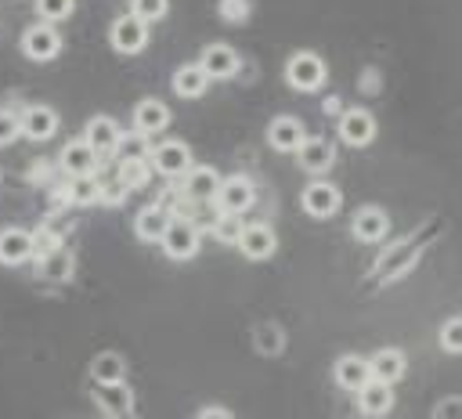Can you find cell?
I'll return each instance as SVG.
<instances>
[{"label":"cell","instance_id":"cell-21","mask_svg":"<svg viewBox=\"0 0 462 419\" xmlns=\"http://www.w3.org/2000/svg\"><path fill=\"white\" fill-rule=\"evenodd\" d=\"M217 188H220V173H217L213 166H191V170L184 173V195L195 199V202L213 199Z\"/></svg>","mask_w":462,"mask_h":419},{"label":"cell","instance_id":"cell-2","mask_svg":"<svg viewBox=\"0 0 462 419\" xmlns=\"http://www.w3.org/2000/svg\"><path fill=\"white\" fill-rule=\"evenodd\" d=\"M325 76H328L325 61H321L318 54H310V51L292 54L289 65H285V79H289V87H296V90H318V87L325 83Z\"/></svg>","mask_w":462,"mask_h":419},{"label":"cell","instance_id":"cell-30","mask_svg":"<svg viewBox=\"0 0 462 419\" xmlns=\"http://www.w3.org/2000/svg\"><path fill=\"white\" fill-rule=\"evenodd\" d=\"M242 228H245V220L238 217V213H220L217 220H213V235L220 238V242H238V235H242Z\"/></svg>","mask_w":462,"mask_h":419},{"label":"cell","instance_id":"cell-35","mask_svg":"<svg viewBox=\"0 0 462 419\" xmlns=\"http://www.w3.org/2000/svg\"><path fill=\"white\" fill-rule=\"evenodd\" d=\"M18 134H22V126H18V112L0 108V144H11Z\"/></svg>","mask_w":462,"mask_h":419},{"label":"cell","instance_id":"cell-4","mask_svg":"<svg viewBox=\"0 0 462 419\" xmlns=\"http://www.w3.org/2000/svg\"><path fill=\"white\" fill-rule=\"evenodd\" d=\"M108 40H112V47L119 54H137L148 43V25L141 18H134V14H119L112 22V29H108Z\"/></svg>","mask_w":462,"mask_h":419},{"label":"cell","instance_id":"cell-38","mask_svg":"<svg viewBox=\"0 0 462 419\" xmlns=\"http://www.w3.org/2000/svg\"><path fill=\"white\" fill-rule=\"evenodd\" d=\"M123 195H126V188L116 181V184H101V191H97V202H123Z\"/></svg>","mask_w":462,"mask_h":419},{"label":"cell","instance_id":"cell-37","mask_svg":"<svg viewBox=\"0 0 462 419\" xmlns=\"http://www.w3.org/2000/svg\"><path fill=\"white\" fill-rule=\"evenodd\" d=\"M458 397H444L437 408H433V419H458Z\"/></svg>","mask_w":462,"mask_h":419},{"label":"cell","instance_id":"cell-39","mask_svg":"<svg viewBox=\"0 0 462 419\" xmlns=\"http://www.w3.org/2000/svg\"><path fill=\"white\" fill-rule=\"evenodd\" d=\"M195 419H235V415H231L227 408H220V405H206V408H202Z\"/></svg>","mask_w":462,"mask_h":419},{"label":"cell","instance_id":"cell-16","mask_svg":"<svg viewBox=\"0 0 462 419\" xmlns=\"http://www.w3.org/2000/svg\"><path fill=\"white\" fill-rule=\"evenodd\" d=\"M303 137H307V130H303V123H300L296 116H278V119H271V126H267V141H271V148H278V152H296V148L303 144Z\"/></svg>","mask_w":462,"mask_h":419},{"label":"cell","instance_id":"cell-36","mask_svg":"<svg viewBox=\"0 0 462 419\" xmlns=\"http://www.w3.org/2000/svg\"><path fill=\"white\" fill-rule=\"evenodd\" d=\"M101 408L112 412V415H116V412H126V408H130V394H126L123 386H119V394H101Z\"/></svg>","mask_w":462,"mask_h":419},{"label":"cell","instance_id":"cell-20","mask_svg":"<svg viewBox=\"0 0 462 419\" xmlns=\"http://www.w3.org/2000/svg\"><path fill=\"white\" fill-rule=\"evenodd\" d=\"M296 159L307 173H325L332 166V144L325 137H303V144L296 148Z\"/></svg>","mask_w":462,"mask_h":419},{"label":"cell","instance_id":"cell-40","mask_svg":"<svg viewBox=\"0 0 462 419\" xmlns=\"http://www.w3.org/2000/svg\"><path fill=\"white\" fill-rule=\"evenodd\" d=\"M263 347H267V350L278 347V332H274V329H260V350H263Z\"/></svg>","mask_w":462,"mask_h":419},{"label":"cell","instance_id":"cell-32","mask_svg":"<svg viewBox=\"0 0 462 419\" xmlns=\"http://www.w3.org/2000/svg\"><path fill=\"white\" fill-rule=\"evenodd\" d=\"M72 7H76V0H36V11H40V18H43L47 25H54V22L69 18V14H72Z\"/></svg>","mask_w":462,"mask_h":419},{"label":"cell","instance_id":"cell-23","mask_svg":"<svg viewBox=\"0 0 462 419\" xmlns=\"http://www.w3.org/2000/svg\"><path fill=\"white\" fill-rule=\"evenodd\" d=\"M123 376H126V361L119 354H112V350H105V354H97L90 361V379L97 386H123Z\"/></svg>","mask_w":462,"mask_h":419},{"label":"cell","instance_id":"cell-17","mask_svg":"<svg viewBox=\"0 0 462 419\" xmlns=\"http://www.w3.org/2000/svg\"><path fill=\"white\" fill-rule=\"evenodd\" d=\"M32 256V235L25 228H4L0 231V264L14 267Z\"/></svg>","mask_w":462,"mask_h":419},{"label":"cell","instance_id":"cell-6","mask_svg":"<svg viewBox=\"0 0 462 419\" xmlns=\"http://www.w3.org/2000/svg\"><path fill=\"white\" fill-rule=\"evenodd\" d=\"M415 256H419V246H411V242H393V246L383 249V256L372 264V275H375L379 282H393L397 275H404V271L415 264Z\"/></svg>","mask_w":462,"mask_h":419},{"label":"cell","instance_id":"cell-19","mask_svg":"<svg viewBox=\"0 0 462 419\" xmlns=\"http://www.w3.org/2000/svg\"><path fill=\"white\" fill-rule=\"evenodd\" d=\"M170 123V108L159 98H144L134 105V130L137 134H159Z\"/></svg>","mask_w":462,"mask_h":419},{"label":"cell","instance_id":"cell-25","mask_svg":"<svg viewBox=\"0 0 462 419\" xmlns=\"http://www.w3.org/2000/svg\"><path fill=\"white\" fill-rule=\"evenodd\" d=\"M166 224H170V213H166V210H159V206H148V210H141V213H137L134 231H137V238H144V242H159V238H162V231H166Z\"/></svg>","mask_w":462,"mask_h":419},{"label":"cell","instance_id":"cell-27","mask_svg":"<svg viewBox=\"0 0 462 419\" xmlns=\"http://www.w3.org/2000/svg\"><path fill=\"white\" fill-rule=\"evenodd\" d=\"M72 267H76V260H72V253L69 249H51V253H43V260H40V275L43 278H51V282H65L69 275H72Z\"/></svg>","mask_w":462,"mask_h":419},{"label":"cell","instance_id":"cell-7","mask_svg":"<svg viewBox=\"0 0 462 419\" xmlns=\"http://www.w3.org/2000/svg\"><path fill=\"white\" fill-rule=\"evenodd\" d=\"M300 206H303V213L325 220V217H332L339 210V188L328 184V181H310L303 188V195H300Z\"/></svg>","mask_w":462,"mask_h":419},{"label":"cell","instance_id":"cell-18","mask_svg":"<svg viewBox=\"0 0 462 419\" xmlns=\"http://www.w3.org/2000/svg\"><path fill=\"white\" fill-rule=\"evenodd\" d=\"M58 163H61V170H65L69 177H87V173H94L97 155H94V152H90V144L79 137V141H69V144L61 148Z\"/></svg>","mask_w":462,"mask_h":419},{"label":"cell","instance_id":"cell-26","mask_svg":"<svg viewBox=\"0 0 462 419\" xmlns=\"http://www.w3.org/2000/svg\"><path fill=\"white\" fill-rule=\"evenodd\" d=\"M206 87H209V76L199 65H180L173 72V90L180 98H199V94H206Z\"/></svg>","mask_w":462,"mask_h":419},{"label":"cell","instance_id":"cell-11","mask_svg":"<svg viewBox=\"0 0 462 419\" xmlns=\"http://www.w3.org/2000/svg\"><path fill=\"white\" fill-rule=\"evenodd\" d=\"M238 51L235 47H227V43H209L206 51H202V61H199V69L209 76V79H231L235 72H238Z\"/></svg>","mask_w":462,"mask_h":419},{"label":"cell","instance_id":"cell-14","mask_svg":"<svg viewBox=\"0 0 462 419\" xmlns=\"http://www.w3.org/2000/svg\"><path fill=\"white\" fill-rule=\"evenodd\" d=\"M87 137V144H90V152L94 155H108V152H116L119 148V126H116V119L112 116H94L90 123H87V130H83Z\"/></svg>","mask_w":462,"mask_h":419},{"label":"cell","instance_id":"cell-12","mask_svg":"<svg viewBox=\"0 0 462 419\" xmlns=\"http://www.w3.org/2000/svg\"><path fill=\"white\" fill-rule=\"evenodd\" d=\"M18 126H22V134H25L29 141H47V137H54V130H58V112L47 108V105H29V108L18 116Z\"/></svg>","mask_w":462,"mask_h":419},{"label":"cell","instance_id":"cell-8","mask_svg":"<svg viewBox=\"0 0 462 419\" xmlns=\"http://www.w3.org/2000/svg\"><path fill=\"white\" fill-rule=\"evenodd\" d=\"M339 137L350 144V148H365L372 137H375V116L368 108H346L339 116Z\"/></svg>","mask_w":462,"mask_h":419},{"label":"cell","instance_id":"cell-3","mask_svg":"<svg viewBox=\"0 0 462 419\" xmlns=\"http://www.w3.org/2000/svg\"><path fill=\"white\" fill-rule=\"evenodd\" d=\"M213 202L220 206V213H238V217H242V213L256 202V188H253V181H249V177L235 173V177L220 181V188H217Z\"/></svg>","mask_w":462,"mask_h":419},{"label":"cell","instance_id":"cell-1","mask_svg":"<svg viewBox=\"0 0 462 419\" xmlns=\"http://www.w3.org/2000/svg\"><path fill=\"white\" fill-rule=\"evenodd\" d=\"M159 246H162V253L170 260H191L199 253V228L191 220H184V217H170Z\"/></svg>","mask_w":462,"mask_h":419},{"label":"cell","instance_id":"cell-15","mask_svg":"<svg viewBox=\"0 0 462 419\" xmlns=\"http://www.w3.org/2000/svg\"><path fill=\"white\" fill-rule=\"evenodd\" d=\"M404 368H408V361H404V354L397 350V347H383V350H375L372 358H368V376L375 379V383H397L401 376H404Z\"/></svg>","mask_w":462,"mask_h":419},{"label":"cell","instance_id":"cell-33","mask_svg":"<svg viewBox=\"0 0 462 419\" xmlns=\"http://www.w3.org/2000/svg\"><path fill=\"white\" fill-rule=\"evenodd\" d=\"M440 347H444L448 354H458V350H462V321H458L455 314L440 325Z\"/></svg>","mask_w":462,"mask_h":419},{"label":"cell","instance_id":"cell-5","mask_svg":"<svg viewBox=\"0 0 462 419\" xmlns=\"http://www.w3.org/2000/svg\"><path fill=\"white\" fill-rule=\"evenodd\" d=\"M58 51H61V36H58L54 25L40 22V25H29V29L22 33V54H25V58H32V61H51Z\"/></svg>","mask_w":462,"mask_h":419},{"label":"cell","instance_id":"cell-22","mask_svg":"<svg viewBox=\"0 0 462 419\" xmlns=\"http://www.w3.org/2000/svg\"><path fill=\"white\" fill-rule=\"evenodd\" d=\"M368 379H372V376H368V358H361V354H343V358L336 361V383H339L343 390L357 394Z\"/></svg>","mask_w":462,"mask_h":419},{"label":"cell","instance_id":"cell-28","mask_svg":"<svg viewBox=\"0 0 462 419\" xmlns=\"http://www.w3.org/2000/svg\"><path fill=\"white\" fill-rule=\"evenodd\" d=\"M61 191H65V199H69V202H76V206H90V202H97L101 184L94 181V173H87V177H72Z\"/></svg>","mask_w":462,"mask_h":419},{"label":"cell","instance_id":"cell-34","mask_svg":"<svg viewBox=\"0 0 462 419\" xmlns=\"http://www.w3.org/2000/svg\"><path fill=\"white\" fill-rule=\"evenodd\" d=\"M249 0H217V11L224 22H245L249 18Z\"/></svg>","mask_w":462,"mask_h":419},{"label":"cell","instance_id":"cell-9","mask_svg":"<svg viewBox=\"0 0 462 419\" xmlns=\"http://www.w3.org/2000/svg\"><path fill=\"white\" fill-rule=\"evenodd\" d=\"M152 166L162 173V177H184L191 170V148L184 141H162L155 152H152Z\"/></svg>","mask_w":462,"mask_h":419},{"label":"cell","instance_id":"cell-29","mask_svg":"<svg viewBox=\"0 0 462 419\" xmlns=\"http://www.w3.org/2000/svg\"><path fill=\"white\" fill-rule=\"evenodd\" d=\"M144 181H148V159L130 155V159L119 163V184H123V188H137V184H144Z\"/></svg>","mask_w":462,"mask_h":419},{"label":"cell","instance_id":"cell-24","mask_svg":"<svg viewBox=\"0 0 462 419\" xmlns=\"http://www.w3.org/2000/svg\"><path fill=\"white\" fill-rule=\"evenodd\" d=\"M357 405H361L365 415H383V412H390V405H393V390H390L386 383L368 379V383L357 390Z\"/></svg>","mask_w":462,"mask_h":419},{"label":"cell","instance_id":"cell-10","mask_svg":"<svg viewBox=\"0 0 462 419\" xmlns=\"http://www.w3.org/2000/svg\"><path fill=\"white\" fill-rule=\"evenodd\" d=\"M235 246H238L242 256H249V260H267V256L278 249V235H274L271 224H245Z\"/></svg>","mask_w":462,"mask_h":419},{"label":"cell","instance_id":"cell-13","mask_svg":"<svg viewBox=\"0 0 462 419\" xmlns=\"http://www.w3.org/2000/svg\"><path fill=\"white\" fill-rule=\"evenodd\" d=\"M350 231H354V238H361V242H379V238H386V231H390V217H386V210H379V206H361V210L354 213V220H350Z\"/></svg>","mask_w":462,"mask_h":419},{"label":"cell","instance_id":"cell-31","mask_svg":"<svg viewBox=\"0 0 462 419\" xmlns=\"http://www.w3.org/2000/svg\"><path fill=\"white\" fill-rule=\"evenodd\" d=\"M166 11H170V0H130V14L141 18L144 25L148 22H159Z\"/></svg>","mask_w":462,"mask_h":419}]
</instances>
